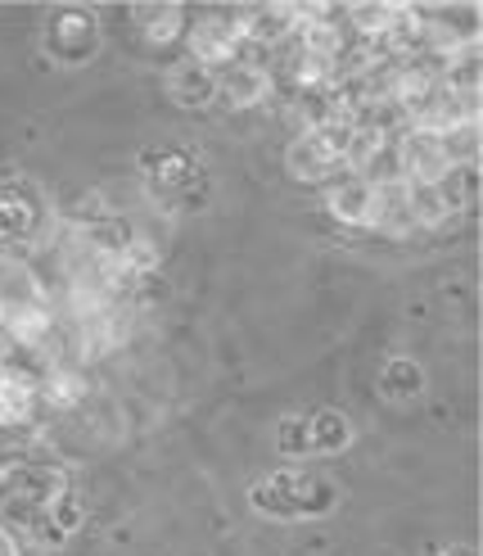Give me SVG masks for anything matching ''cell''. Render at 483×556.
<instances>
[{"label": "cell", "instance_id": "30bf717a", "mask_svg": "<svg viewBox=\"0 0 483 556\" xmlns=\"http://www.w3.org/2000/svg\"><path fill=\"white\" fill-rule=\"evenodd\" d=\"M186 60L204 64V68H226L231 60L244 54V23L240 10H204V14H190L186 23Z\"/></svg>", "mask_w": 483, "mask_h": 556}, {"label": "cell", "instance_id": "8fae6325", "mask_svg": "<svg viewBox=\"0 0 483 556\" xmlns=\"http://www.w3.org/2000/svg\"><path fill=\"white\" fill-rule=\"evenodd\" d=\"M41 384H37V367L5 357L0 363V430L10 434H33L41 421Z\"/></svg>", "mask_w": 483, "mask_h": 556}, {"label": "cell", "instance_id": "ba28073f", "mask_svg": "<svg viewBox=\"0 0 483 556\" xmlns=\"http://www.w3.org/2000/svg\"><path fill=\"white\" fill-rule=\"evenodd\" d=\"M353 123H321L298 127L285 146V173L303 186H326L334 173H344V141Z\"/></svg>", "mask_w": 483, "mask_h": 556}, {"label": "cell", "instance_id": "52a82bcc", "mask_svg": "<svg viewBox=\"0 0 483 556\" xmlns=\"http://www.w3.org/2000/svg\"><path fill=\"white\" fill-rule=\"evenodd\" d=\"M41 46L60 68H87L104 50V23L91 5H60L46 14Z\"/></svg>", "mask_w": 483, "mask_h": 556}, {"label": "cell", "instance_id": "2e32d148", "mask_svg": "<svg viewBox=\"0 0 483 556\" xmlns=\"http://www.w3.org/2000/svg\"><path fill=\"white\" fill-rule=\"evenodd\" d=\"M244 23V54L258 50L263 60L280 54L298 33V5H249L240 10Z\"/></svg>", "mask_w": 483, "mask_h": 556}, {"label": "cell", "instance_id": "d6986e66", "mask_svg": "<svg viewBox=\"0 0 483 556\" xmlns=\"http://www.w3.org/2000/svg\"><path fill=\"white\" fill-rule=\"evenodd\" d=\"M186 23H190V14H186V5H177V0H167V5H163V0H150V5H136L131 10V27L150 46L181 41L186 37Z\"/></svg>", "mask_w": 483, "mask_h": 556}, {"label": "cell", "instance_id": "ac0fdd59", "mask_svg": "<svg viewBox=\"0 0 483 556\" xmlns=\"http://www.w3.org/2000/svg\"><path fill=\"white\" fill-rule=\"evenodd\" d=\"M376 389H380V399L393 403V407H416L424 399V389H430V376H424V367L416 363V357L393 353V357L380 363Z\"/></svg>", "mask_w": 483, "mask_h": 556}, {"label": "cell", "instance_id": "6da1fadb", "mask_svg": "<svg viewBox=\"0 0 483 556\" xmlns=\"http://www.w3.org/2000/svg\"><path fill=\"white\" fill-rule=\"evenodd\" d=\"M249 507L263 520H276V525L326 520V516H334L339 507H344V484H339L334 476H326V470H317V466L290 462V466L263 470V476L249 484Z\"/></svg>", "mask_w": 483, "mask_h": 556}, {"label": "cell", "instance_id": "9c48e42d", "mask_svg": "<svg viewBox=\"0 0 483 556\" xmlns=\"http://www.w3.org/2000/svg\"><path fill=\"white\" fill-rule=\"evenodd\" d=\"M393 173L397 181H447L452 173H461L457 141L416 127H393Z\"/></svg>", "mask_w": 483, "mask_h": 556}, {"label": "cell", "instance_id": "e0dca14e", "mask_svg": "<svg viewBox=\"0 0 483 556\" xmlns=\"http://www.w3.org/2000/svg\"><path fill=\"white\" fill-rule=\"evenodd\" d=\"M163 96L177 109H208V104H217V73L181 54V60L163 73Z\"/></svg>", "mask_w": 483, "mask_h": 556}, {"label": "cell", "instance_id": "7c38bea8", "mask_svg": "<svg viewBox=\"0 0 483 556\" xmlns=\"http://www.w3.org/2000/svg\"><path fill=\"white\" fill-rule=\"evenodd\" d=\"M81 530H87V493L73 484V489H64L60 497H54L33 525H23L18 539L33 552H64Z\"/></svg>", "mask_w": 483, "mask_h": 556}, {"label": "cell", "instance_id": "5bb4252c", "mask_svg": "<svg viewBox=\"0 0 483 556\" xmlns=\"http://www.w3.org/2000/svg\"><path fill=\"white\" fill-rule=\"evenodd\" d=\"M457 177L461 173H452L447 181H397V194H403V208H407V222H411V236L416 231H438L461 213Z\"/></svg>", "mask_w": 483, "mask_h": 556}, {"label": "cell", "instance_id": "44dd1931", "mask_svg": "<svg viewBox=\"0 0 483 556\" xmlns=\"http://www.w3.org/2000/svg\"><path fill=\"white\" fill-rule=\"evenodd\" d=\"M438 556H461V552H438Z\"/></svg>", "mask_w": 483, "mask_h": 556}, {"label": "cell", "instance_id": "7a4b0ae2", "mask_svg": "<svg viewBox=\"0 0 483 556\" xmlns=\"http://www.w3.org/2000/svg\"><path fill=\"white\" fill-rule=\"evenodd\" d=\"M60 326V303L37 263H0V340L14 353H41Z\"/></svg>", "mask_w": 483, "mask_h": 556}, {"label": "cell", "instance_id": "3957f363", "mask_svg": "<svg viewBox=\"0 0 483 556\" xmlns=\"http://www.w3.org/2000/svg\"><path fill=\"white\" fill-rule=\"evenodd\" d=\"M136 168H140V186H145V200L163 217H186L208 204L213 173L190 146H154L140 154Z\"/></svg>", "mask_w": 483, "mask_h": 556}, {"label": "cell", "instance_id": "5b68a950", "mask_svg": "<svg viewBox=\"0 0 483 556\" xmlns=\"http://www.w3.org/2000/svg\"><path fill=\"white\" fill-rule=\"evenodd\" d=\"M54 236V208L33 181H0V263H37Z\"/></svg>", "mask_w": 483, "mask_h": 556}, {"label": "cell", "instance_id": "9a60e30c", "mask_svg": "<svg viewBox=\"0 0 483 556\" xmlns=\"http://www.w3.org/2000/svg\"><path fill=\"white\" fill-rule=\"evenodd\" d=\"M276 91L271 68L263 54H240L226 68H217V104H226L231 114H249V109H263Z\"/></svg>", "mask_w": 483, "mask_h": 556}, {"label": "cell", "instance_id": "ffe728a7", "mask_svg": "<svg viewBox=\"0 0 483 556\" xmlns=\"http://www.w3.org/2000/svg\"><path fill=\"white\" fill-rule=\"evenodd\" d=\"M0 556H23V539H18V530H10L5 520H0Z\"/></svg>", "mask_w": 483, "mask_h": 556}, {"label": "cell", "instance_id": "277c9868", "mask_svg": "<svg viewBox=\"0 0 483 556\" xmlns=\"http://www.w3.org/2000/svg\"><path fill=\"white\" fill-rule=\"evenodd\" d=\"M64 489H73V476L60 457L27 453L14 466L0 470V520H5L10 530H23V525H33Z\"/></svg>", "mask_w": 483, "mask_h": 556}, {"label": "cell", "instance_id": "8992f818", "mask_svg": "<svg viewBox=\"0 0 483 556\" xmlns=\"http://www.w3.org/2000/svg\"><path fill=\"white\" fill-rule=\"evenodd\" d=\"M357 443V421L339 407H312V412H285L276 421V448L290 462H312V457H339Z\"/></svg>", "mask_w": 483, "mask_h": 556}, {"label": "cell", "instance_id": "4fadbf2b", "mask_svg": "<svg viewBox=\"0 0 483 556\" xmlns=\"http://www.w3.org/2000/svg\"><path fill=\"white\" fill-rule=\"evenodd\" d=\"M321 204L326 213L348 231H371L376 227V208H380V181L361 177V173H334L321 186Z\"/></svg>", "mask_w": 483, "mask_h": 556}]
</instances>
